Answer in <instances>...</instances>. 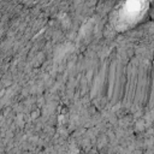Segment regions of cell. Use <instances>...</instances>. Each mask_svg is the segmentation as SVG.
<instances>
[{
	"label": "cell",
	"mask_w": 154,
	"mask_h": 154,
	"mask_svg": "<svg viewBox=\"0 0 154 154\" xmlns=\"http://www.w3.org/2000/svg\"><path fill=\"white\" fill-rule=\"evenodd\" d=\"M143 1L142 0H129L124 6L125 16H128L130 19H136L138 14L143 11Z\"/></svg>",
	"instance_id": "6da1fadb"
}]
</instances>
